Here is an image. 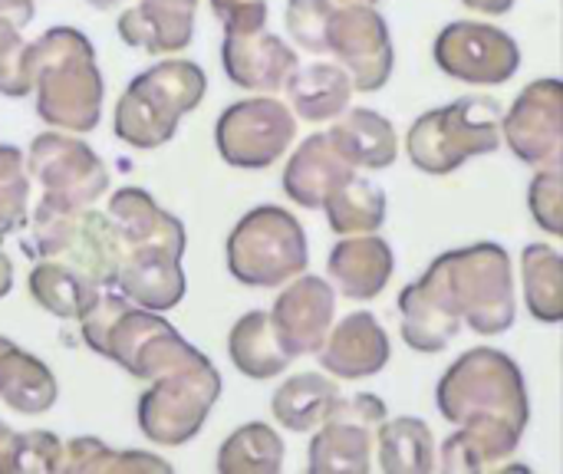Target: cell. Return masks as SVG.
Listing matches in <instances>:
<instances>
[{
    "instance_id": "obj_1",
    "label": "cell",
    "mask_w": 563,
    "mask_h": 474,
    "mask_svg": "<svg viewBox=\"0 0 563 474\" xmlns=\"http://www.w3.org/2000/svg\"><path fill=\"white\" fill-rule=\"evenodd\" d=\"M439 412L459 426L442 445V472L475 474L498 469L521 442L531 406L521 366L501 350H468L435 389Z\"/></svg>"
},
{
    "instance_id": "obj_2",
    "label": "cell",
    "mask_w": 563,
    "mask_h": 474,
    "mask_svg": "<svg viewBox=\"0 0 563 474\" xmlns=\"http://www.w3.org/2000/svg\"><path fill=\"white\" fill-rule=\"evenodd\" d=\"M36 115L59 132H92L102 119L106 82L89 36L76 26H49L30 43Z\"/></svg>"
},
{
    "instance_id": "obj_3",
    "label": "cell",
    "mask_w": 563,
    "mask_h": 474,
    "mask_svg": "<svg viewBox=\"0 0 563 474\" xmlns=\"http://www.w3.org/2000/svg\"><path fill=\"white\" fill-rule=\"evenodd\" d=\"M416 284L435 307L482 337H498L515 327V274L501 244L449 251Z\"/></svg>"
},
{
    "instance_id": "obj_4",
    "label": "cell",
    "mask_w": 563,
    "mask_h": 474,
    "mask_svg": "<svg viewBox=\"0 0 563 474\" xmlns=\"http://www.w3.org/2000/svg\"><path fill=\"white\" fill-rule=\"evenodd\" d=\"M79 333L96 356L112 360L142 383L205 356L158 310H145L122 294H102L99 304L79 320Z\"/></svg>"
},
{
    "instance_id": "obj_5",
    "label": "cell",
    "mask_w": 563,
    "mask_h": 474,
    "mask_svg": "<svg viewBox=\"0 0 563 474\" xmlns=\"http://www.w3.org/2000/svg\"><path fill=\"white\" fill-rule=\"evenodd\" d=\"M205 92L208 76L198 63L178 56L158 59L122 89L112 112V132L132 148H162L175 139L178 122L201 106Z\"/></svg>"
},
{
    "instance_id": "obj_6",
    "label": "cell",
    "mask_w": 563,
    "mask_h": 474,
    "mask_svg": "<svg viewBox=\"0 0 563 474\" xmlns=\"http://www.w3.org/2000/svg\"><path fill=\"white\" fill-rule=\"evenodd\" d=\"M20 247L30 261L73 264L102 290H115L119 264L125 257L119 228L112 224L109 211H96V205L73 211L33 208L30 231L20 241Z\"/></svg>"
},
{
    "instance_id": "obj_7",
    "label": "cell",
    "mask_w": 563,
    "mask_h": 474,
    "mask_svg": "<svg viewBox=\"0 0 563 474\" xmlns=\"http://www.w3.org/2000/svg\"><path fill=\"white\" fill-rule=\"evenodd\" d=\"M501 106L492 96H462L442 109L422 112L409 135L406 152L419 172L449 175L475 155L501 145Z\"/></svg>"
},
{
    "instance_id": "obj_8",
    "label": "cell",
    "mask_w": 563,
    "mask_h": 474,
    "mask_svg": "<svg viewBox=\"0 0 563 474\" xmlns=\"http://www.w3.org/2000/svg\"><path fill=\"white\" fill-rule=\"evenodd\" d=\"M307 261L310 251L300 221L277 205L247 211L228 234V271L244 287H280L300 277Z\"/></svg>"
},
{
    "instance_id": "obj_9",
    "label": "cell",
    "mask_w": 563,
    "mask_h": 474,
    "mask_svg": "<svg viewBox=\"0 0 563 474\" xmlns=\"http://www.w3.org/2000/svg\"><path fill=\"white\" fill-rule=\"evenodd\" d=\"M221 389V373L208 356L152 379L135 406L139 432L158 449L188 445L205 429Z\"/></svg>"
},
{
    "instance_id": "obj_10",
    "label": "cell",
    "mask_w": 563,
    "mask_h": 474,
    "mask_svg": "<svg viewBox=\"0 0 563 474\" xmlns=\"http://www.w3.org/2000/svg\"><path fill=\"white\" fill-rule=\"evenodd\" d=\"M30 178L43 188L36 208L73 211L89 208L109 191V172L102 158L79 139L59 129L40 132L26 148Z\"/></svg>"
},
{
    "instance_id": "obj_11",
    "label": "cell",
    "mask_w": 563,
    "mask_h": 474,
    "mask_svg": "<svg viewBox=\"0 0 563 474\" xmlns=\"http://www.w3.org/2000/svg\"><path fill=\"white\" fill-rule=\"evenodd\" d=\"M297 135V112L274 96H254L231 102L214 125V145L221 158L234 168H267L274 165Z\"/></svg>"
},
{
    "instance_id": "obj_12",
    "label": "cell",
    "mask_w": 563,
    "mask_h": 474,
    "mask_svg": "<svg viewBox=\"0 0 563 474\" xmlns=\"http://www.w3.org/2000/svg\"><path fill=\"white\" fill-rule=\"evenodd\" d=\"M386 422V403L373 393L353 399H336L327 422L310 442V472L313 474H366L373 439Z\"/></svg>"
},
{
    "instance_id": "obj_13",
    "label": "cell",
    "mask_w": 563,
    "mask_h": 474,
    "mask_svg": "<svg viewBox=\"0 0 563 474\" xmlns=\"http://www.w3.org/2000/svg\"><path fill=\"white\" fill-rule=\"evenodd\" d=\"M432 56L442 73L462 82L498 86L508 82L521 66V49L511 33L478 23V20H455L449 23L432 46Z\"/></svg>"
},
{
    "instance_id": "obj_14",
    "label": "cell",
    "mask_w": 563,
    "mask_h": 474,
    "mask_svg": "<svg viewBox=\"0 0 563 474\" xmlns=\"http://www.w3.org/2000/svg\"><path fill=\"white\" fill-rule=\"evenodd\" d=\"M327 53H333L353 79V89L376 92L393 76V36L379 10L346 3L333 10Z\"/></svg>"
},
{
    "instance_id": "obj_15",
    "label": "cell",
    "mask_w": 563,
    "mask_h": 474,
    "mask_svg": "<svg viewBox=\"0 0 563 474\" xmlns=\"http://www.w3.org/2000/svg\"><path fill=\"white\" fill-rule=\"evenodd\" d=\"M505 139L528 165H551L563 155V82L534 79L505 115Z\"/></svg>"
},
{
    "instance_id": "obj_16",
    "label": "cell",
    "mask_w": 563,
    "mask_h": 474,
    "mask_svg": "<svg viewBox=\"0 0 563 474\" xmlns=\"http://www.w3.org/2000/svg\"><path fill=\"white\" fill-rule=\"evenodd\" d=\"M336 313V294L323 277H294L274 300L271 320L290 356H313L323 350Z\"/></svg>"
},
{
    "instance_id": "obj_17",
    "label": "cell",
    "mask_w": 563,
    "mask_h": 474,
    "mask_svg": "<svg viewBox=\"0 0 563 474\" xmlns=\"http://www.w3.org/2000/svg\"><path fill=\"white\" fill-rule=\"evenodd\" d=\"M221 63L228 79L247 92H277L287 86L290 73L300 66L297 53L267 30L254 33H224Z\"/></svg>"
},
{
    "instance_id": "obj_18",
    "label": "cell",
    "mask_w": 563,
    "mask_h": 474,
    "mask_svg": "<svg viewBox=\"0 0 563 474\" xmlns=\"http://www.w3.org/2000/svg\"><path fill=\"white\" fill-rule=\"evenodd\" d=\"M181 257L185 254L155 247V244L125 247V257H122L119 277H115V290L145 310L168 313L185 300V290H188Z\"/></svg>"
},
{
    "instance_id": "obj_19",
    "label": "cell",
    "mask_w": 563,
    "mask_h": 474,
    "mask_svg": "<svg viewBox=\"0 0 563 474\" xmlns=\"http://www.w3.org/2000/svg\"><path fill=\"white\" fill-rule=\"evenodd\" d=\"M198 0H139L122 10L115 33L125 46L145 53H181L195 40Z\"/></svg>"
},
{
    "instance_id": "obj_20",
    "label": "cell",
    "mask_w": 563,
    "mask_h": 474,
    "mask_svg": "<svg viewBox=\"0 0 563 474\" xmlns=\"http://www.w3.org/2000/svg\"><path fill=\"white\" fill-rule=\"evenodd\" d=\"M393 350H389V337L379 327V320L373 313H350L343 317L323 350H320V366L336 376V379H366L386 370Z\"/></svg>"
},
{
    "instance_id": "obj_21",
    "label": "cell",
    "mask_w": 563,
    "mask_h": 474,
    "mask_svg": "<svg viewBox=\"0 0 563 474\" xmlns=\"http://www.w3.org/2000/svg\"><path fill=\"white\" fill-rule=\"evenodd\" d=\"M353 165L336 148L330 132H317L300 142L284 168V191L300 208H323L327 198L353 178Z\"/></svg>"
},
{
    "instance_id": "obj_22",
    "label": "cell",
    "mask_w": 563,
    "mask_h": 474,
    "mask_svg": "<svg viewBox=\"0 0 563 474\" xmlns=\"http://www.w3.org/2000/svg\"><path fill=\"white\" fill-rule=\"evenodd\" d=\"M106 211H109L112 224L119 228L125 247L155 244V247H168V251L185 254V244H188L185 224L175 214H168L145 188L125 185V188L112 191Z\"/></svg>"
},
{
    "instance_id": "obj_23",
    "label": "cell",
    "mask_w": 563,
    "mask_h": 474,
    "mask_svg": "<svg viewBox=\"0 0 563 474\" xmlns=\"http://www.w3.org/2000/svg\"><path fill=\"white\" fill-rule=\"evenodd\" d=\"M59 383L53 370L13 340L0 337V403L20 416H43L56 406Z\"/></svg>"
},
{
    "instance_id": "obj_24",
    "label": "cell",
    "mask_w": 563,
    "mask_h": 474,
    "mask_svg": "<svg viewBox=\"0 0 563 474\" xmlns=\"http://www.w3.org/2000/svg\"><path fill=\"white\" fill-rule=\"evenodd\" d=\"M393 247L383 238H346L330 251V277L350 300H373L393 277Z\"/></svg>"
},
{
    "instance_id": "obj_25",
    "label": "cell",
    "mask_w": 563,
    "mask_h": 474,
    "mask_svg": "<svg viewBox=\"0 0 563 474\" xmlns=\"http://www.w3.org/2000/svg\"><path fill=\"white\" fill-rule=\"evenodd\" d=\"M26 287H30V297L36 300V307H43L49 317L76 320V323L102 297V287L92 277H86L82 271H76L73 264H63V261H36Z\"/></svg>"
},
{
    "instance_id": "obj_26",
    "label": "cell",
    "mask_w": 563,
    "mask_h": 474,
    "mask_svg": "<svg viewBox=\"0 0 563 474\" xmlns=\"http://www.w3.org/2000/svg\"><path fill=\"white\" fill-rule=\"evenodd\" d=\"M228 356H231L234 370L247 379H274L294 363L290 350L284 346V340L274 330L271 313H264V310H251L231 327Z\"/></svg>"
},
{
    "instance_id": "obj_27",
    "label": "cell",
    "mask_w": 563,
    "mask_h": 474,
    "mask_svg": "<svg viewBox=\"0 0 563 474\" xmlns=\"http://www.w3.org/2000/svg\"><path fill=\"white\" fill-rule=\"evenodd\" d=\"M290 109L307 122H327L346 112L353 96V79L343 66L333 63H307L297 66L287 79Z\"/></svg>"
},
{
    "instance_id": "obj_28",
    "label": "cell",
    "mask_w": 563,
    "mask_h": 474,
    "mask_svg": "<svg viewBox=\"0 0 563 474\" xmlns=\"http://www.w3.org/2000/svg\"><path fill=\"white\" fill-rule=\"evenodd\" d=\"M330 135L353 168L379 172V168H389L399 155V139H396L393 122L373 109L343 112V119L330 129Z\"/></svg>"
},
{
    "instance_id": "obj_29",
    "label": "cell",
    "mask_w": 563,
    "mask_h": 474,
    "mask_svg": "<svg viewBox=\"0 0 563 474\" xmlns=\"http://www.w3.org/2000/svg\"><path fill=\"white\" fill-rule=\"evenodd\" d=\"M340 399V386L320 373L290 376L271 399L274 419L290 432H313L327 422Z\"/></svg>"
},
{
    "instance_id": "obj_30",
    "label": "cell",
    "mask_w": 563,
    "mask_h": 474,
    "mask_svg": "<svg viewBox=\"0 0 563 474\" xmlns=\"http://www.w3.org/2000/svg\"><path fill=\"white\" fill-rule=\"evenodd\" d=\"M376 439H379V465L386 474H429L435 469V439L422 419L402 416L383 422Z\"/></svg>"
},
{
    "instance_id": "obj_31",
    "label": "cell",
    "mask_w": 563,
    "mask_h": 474,
    "mask_svg": "<svg viewBox=\"0 0 563 474\" xmlns=\"http://www.w3.org/2000/svg\"><path fill=\"white\" fill-rule=\"evenodd\" d=\"M280 469H284V439L264 422H247L234 429L218 449L221 474H277Z\"/></svg>"
},
{
    "instance_id": "obj_32",
    "label": "cell",
    "mask_w": 563,
    "mask_h": 474,
    "mask_svg": "<svg viewBox=\"0 0 563 474\" xmlns=\"http://www.w3.org/2000/svg\"><path fill=\"white\" fill-rule=\"evenodd\" d=\"M172 472V465L152 452H122L106 445L102 439L79 436L66 442L63 474H152Z\"/></svg>"
},
{
    "instance_id": "obj_33",
    "label": "cell",
    "mask_w": 563,
    "mask_h": 474,
    "mask_svg": "<svg viewBox=\"0 0 563 474\" xmlns=\"http://www.w3.org/2000/svg\"><path fill=\"white\" fill-rule=\"evenodd\" d=\"M399 327L406 343L416 353H442L462 330V320L449 317L442 307H435L419 284H409L399 294Z\"/></svg>"
},
{
    "instance_id": "obj_34",
    "label": "cell",
    "mask_w": 563,
    "mask_h": 474,
    "mask_svg": "<svg viewBox=\"0 0 563 474\" xmlns=\"http://www.w3.org/2000/svg\"><path fill=\"white\" fill-rule=\"evenodd\" d=\"M323 208L336 234H373L386 221V191L353 175L327 198Z\"/></svg>"
},
{
    "instance_id": "obj_35",
    "label": "cell",
    "mask_w": 563,
    "mask_h": 474,
    "mask_svg": "<svg viewBox=\"0 0 563 474\" xmlns=\"http://www.w3.org/2000/svg\"><path fill=\"white\" fill-rule=\"evenodd\" d=\"M525 297L541 323L563 320V257L551 244L525 247Z\"/></svg>"
},
{
    "instance_id": "obj_36",
    "label": "cell",
    "mask_w": 563,
    "mask_h": 474,
    "mask_svg": "<svg viewBox=\"0 0 563 474\" xmlns=\"http://www.w3.org/2000/svg\"><path fill=\"white\" fill-rule=\"evenodd\" d=\"M30 214V168L16 145H0V241Z\"/></svg>"
},
{
    "instance_id": "obj_37",
    "label": "cell",
    "mask_w": 563,
    "mask_h": 474,
    "mask_svg": "<svg viewBox=\"0 0 563 474\" xmlns=\"http://www.w3.org/2000/svg\"><path fill=\"white\" fill-rule=\"evenodd\" d=\"M30 92H33L30 43L23 40V26L0 20V96L26 99Z\"/></svg>"
},
{
    "instance_id": "obj_38",
    "label": "cell",
    "mask_w": 563,
    "mask_h": 474,
    "mask_svg": "<svg viewBox=\"0 0 563 474\" xmlns=\"http://www.w3.org/2000/svg\"><path fill=\"white\" fill-rule=\"evenodd\" d=\"M333 10L336 7L330 0H287V33L307 53H327Z\"/></svg>"
},
{
    "instance_id": "obj_39",
    "label": "cell",
    "mask_w": 563,
    "mask_h": 474,
    "mask_svg": "<svg viewBox=\"0 0 563 474\" xmlns=\"http://www.w3.org/2000/svg\"><path fill=\"white\" fill-rule=\"evenodd\" d=\"M63 452L66 442L53 432L30 429L16 436V455L13 474H59L63 472Z\"/></svg>"
},
{
    "instance_id": "obj_40",
    "label": "cell",
    "mask_w": 563,
    "mask_h": 474,
    "mask_svg": "<svg viewBox=\"0 0 563 474\" xmlns=\"http://www.w3.org/2000/svg\"><path fill=\"white\" fill-rule=\"evenodd\" d=\"M528 201H531V214L534 221L551 231V234H563V168L561 162H551L544 172L534 175L531 181V191H528Z\"/></svg>"
},
{
    "instance_id": "obj_41",
    "label": "cell",
    "mask_w": 563,
    "mask_h": 474,
    "mask_svg": "<svg viewBox=\"0 0 563 474\" xmlns=\"http://www.w3.org/2000/svg\"><path fill=\"white\" fill-rule=\"evenodd\" d=\"M224 33H254L267 26V0H208Z\"/></svg>"
},
{
    "instance_id": "obj_42",
    "label": "cell",
    "mask_w": 563,
    "mask_h": 474,
    "mask_svg": "<svg viewBox=\"0 0 563 474\" xmlns=\"http://www.w3.org/2000/svg\"><path fill=\"white\" fill-rule=\"evenodd\" d=\"M36 16V3L33 0H0V20L16 23V26H30V20Z\"/></svg>"
},
{
    "instance_id": "obj_43",
    "label": "cell",
    "mask_w": 563,
    "mask_h": 474,
    "mask_svg": "<svg viewBox=\"0 0 563 474\" xmlns=\"http://www.w3.org/2000/svg\"><path fill=\"white\" fill-rule=\"evenodd\" d=\"M16 436L3 419H0V474H13V455H16Z\"/></svg>"
},
{
    "instance_id": "obj_44",
    "label": "cell",
    "mask_w": 563,
    "mask_h": 474,
    "mask_svg": "<svg viewBox=\"0 0 563 474\" xmlns=\"http://www.w3.org/2000/svg\"><path fill=\"white\" fill-rule=\"evenodd\" d=\"M465 7H472V10H478V13H488V16H501V13H508L518 0H462Z\"/></svg>"
},
{
    "instance_id": "obj_45",
    "label": "cell",
    "mask_w": 563,
    "mask_h": 474,
    "mask_svg": "<svg viewBox=\"0 0 563 474\" xmlns=\"http://www.w3.org/2000/svg\"><path fill=\"white\" fill-rule=\"evenodd\" d=\"M13 290V261L0 251V300Z\"/></svg>"
},
{
    "instance_id": "obj_46",
    "label": "cell",
    "mask_w": 563,
    "mask_h": 474,
    "mask_svg": "<svg viewBox=\"0 0 563 474\" xmlns=\"http://www.w3.org/2000/svg\"><path fill=\"white\" fill-rule=\"evenodd\" d=\"M89 7H96V10H112V7H119L122 0H86Z\"/></svg>"
},
{
    "instance_id": "obj_47",
    "label": "cell",
    "mask_w": 563,
    "mask_h": 474,
    "mask_svg": "<svg viewBox=\"0 0 563 474\" xmlns=\"http://www.w3.org/2000/svg\"><path fill=\"white\" fill-rule=\"evenodd\" d=\"M343 3H373V0H343Z\"/></svg>"
}]
</instances>
